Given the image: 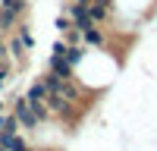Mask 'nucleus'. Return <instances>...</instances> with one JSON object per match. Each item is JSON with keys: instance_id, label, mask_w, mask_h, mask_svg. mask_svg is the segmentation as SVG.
<instances>
[{"instance_id": "2eb2a0df", "label": "nucleus", "mask_w": 157, "mask_h": 151, "mask_svg": "<svg viewBox=\"0 0 157 151\" xmlns=\"http://www.w3.org/2000/svg\"><path fill=\"white\" fill-rule=\"evenodd\" d=\"M3 69H10V66H6V57H0V72H3Z\"/></svg>"}, {"instance_id": "9d476101", "label": "nucleus", "mask_w": 157, "mask_h": 151, "mask_svg": "<svg viewBox=\"0 0 157 151\" xmlns=\"http://www.w3.org/2000/svg\"><path fill=\"white\" fill-rule=\"evenodd\" d=\"M10 132H19V123H16V117L13 113H0V135H10Z\"/></svg>"}, {"instance_id": "39448f33", "label": "nucleus", "mask_w": 157, "mask_h": 151, "mask_svg": "<svg viewBox=\"0 0 157 151\" xmlns=\"http://www.w3.org/2000/svg\"><path fill=\"white\" fill-rule=\"evenodd\" d=\"M104 41H107V35H104L101 25H91V29L82 32V44L85 47H104Z\"/></svg>"}, {"instance_id": "9b49d317", "label": "nucleus", "mask_w": 157, "mask_h": 151, "mask_svg": "<svg viewBox=\"0 0 157 151\" xmlns=\"http://www.w3.org/2000/svg\"><path fill=\"white\" fill-rule=\"evenodd\" d=\"M57 29H60L63 35H66V32L72 29V22H69V16H66V13H63V16H57Z\"/></svg>"}, {"instance_id": "f257e3e1", "label": "nucleus", "mask_w": 157, "mask_h": 151, "mask_svg": "<svg viewBox=\"0 0 157 151\" xmlns=\"http://www.w3.org/2000/svg\"><path fill=\"white\" fill-rule=\"evenodd\" d=\"M10 113L16 117L19 129H25V132H35V129H41V120H38V117H35V110L29 107V101H25V95L13 101V110H10Z\"/></svg>"}, {"instance_id": "0eeeda50", "label": "nucleus", "mask_w": 157, "mask_h": 151, "mask_svg": "<svg viewBox=\"0 0 157 151\" xmlns=\"http://www.w3.org/2000/svg\"><path fill=\"white\" fill-rule=\"evenodd\" d=\"M6 50H10V57L16 60V63H22L25 57H29V47L22 44V38H19V35H10V41H6Z\"/></svg>"}, {"instance_id": "423d86ee", "label": "nucleus", "mask_w": 157, "mask_h": 151, "mask_svg": "<svg viewBox=\"0 0 157 151\" xmlns=\"http://www.w3.org/2000/svg\"><path fill=\"white\" fill-rule=\"evenodd\" d=\"M110 3H98V0H91V3H88V16H91V22H94V25H101V22H107L110 19Z\"/></svg>"}, {"instance_id": "6e6552de", "label": "nucleus", "mask_w": 157, "mask_h": 151, "mask_svg": "<svg viewBox=\"0 0 157 151\" xmlns=\"http://www.w3.org/2000/svg\"><path fill=\"white\" fill-rule=\"evenodd\" d=\"M0 145L6 151H29V142L19 135V132H10V135H0Z\"/></svg>"}, {"instance_id": "f3484780", "label": "nucleus", "mask_w": 157, "mask_h": 151, "mask_svg": "<svg viewBox=\"0 0 157 151\" xmlns=\"http://www.w3.org/2000/svg\"><path fill=\"white\" fill-rule=\"evenodd\" d=\"M0 151H6V148H3V145H0Z\"/></svg>"}, {"instance_id": "4468645a", "label": "nucleus", "mask_w": 157, "mask_h": 151, "mask_svg": "<svg viewBox=\"0 0 157 151\" xmlns=\"http://www.w3.org/2000/svg\"><path fill=\"white\" fill-rule=\"evenodd\" d=\"M0 57H6V44H3V38H0Z\"/></svg>"}, {"instance_id": "ddd939ff", "label": "nucleus", "mask_w": 157, "mask_h": 151, "mask_svg": "<svg viewBox=\"0 0 157 151\" xmlns=\"http://www.w3.org/2000/svg\"><path fill=\"white\" fill-rule=\"evenodd\" d=\"M63 50H66V41H57L50 47V57H63Z\"/></svg>"}, {"instance_id": "7ed1b4c3", "label": "nucleus", "mask_w": 157, "mask_h": 151, "mask_svg": "<svg viewBox=\"0 0 157 151\" xmlns=\"http://www.w3.org/2000/svg\"><path fill=\"white\" fill-rule=\"evenodd\" d=\"M47 66H50V72H54V76H60V79H72V76H75V66H69L66 57H50Z\"/></svg>"}, {"instance_id": "f03ea898", "label": "nucleus", "mask_w": 157, "mask_h": 151, "mask_svg": "<svg viewBox=\"0 0 157 151\" xmlns=\"http://www.w3.org/2000/svg\"><path fill=\"white\" fill-rule=\"evenodd\" d=\"M41 82H44V88H47L50 95H60V98H66V101H72V104L78 101V88H75V82H72V79H60V76H54V72H47V76H44Z\"/></svg>"}, {"instance_id": "f8f14e48", "label": "nucleus", "mask_w": 157, "mask_h": 151, "mask_svg": "<svg viewBox=\"0 0 157 151\" xmlns=\"http://www.w3.org/2000/svg\"><path fill=\"white\" fill-rule=\"evenodd\" d=\"M10 79H13V69H3V72H0V91L10 85Z\"/></svg>"}, {"instance_id": "1a4fd4ad", "label": "nucleus", "mask_w": 157, "mask_h": 151, "mask_svg": "<svg viewBox=\"0 0 157 151\" xmlns=\"http://www.w3.org/2000/svg\"><path fill=\"white\" fill-rule=\"evenodd\" d=\"M25 101H47V88H44V82H41V79L29 85V91H25Z\"/></svg>"}, {"instance_id": "20e7f679", "label": "nucleus", "mask_w": 157, "mask_h": 151, "mask_svg": "<svg viewBox=\"0 0 157 151\" xmlns=\"http://www.w3.org/2000/svg\"><path fill=\"white\" fill-rule=\"evenodd\" d=\"M85 54H88V47L82 44V41H78V44H66V50H63V57H66V63H69V66H82V60H85Z\"/></svg>"}, {"instance_id": "dca6fc26", "label": "nucleus", "mask_w": 157, "mask_h": 151, "mask_svg": "<svg viewBox=\"0 0 157 151\" xmlns=\"http://www.w3.org/2000/svg\"><path fill=\"white\" fill-rule=\"evenodd\" d=\"M0 113H3V98H0Z\"/></svg>"}]
</instances>
